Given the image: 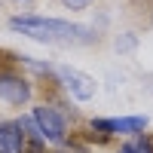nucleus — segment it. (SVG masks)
<instances>
[{"instance_id":"obj_7","label":"nucleus","mask_w":153,"mask_h":153,"mask_svg":"<svg viewBox=\"0 0 153 153\" xmlns=\"http://www.w3.org/2000/svg\"><path fill=\"white\" fill-rule=\"evenodd\" d=\"M120 153H153V141L147 135H135L132 141H126L120 147Z\"/></svg>"},{"instance_id":"obj_4","label":"nucleus","mask_w":153,"mask_h":153,"mask_svg":"<svg viewBox=\"0 0 153 153\" xmlns=\"http://www.w3.org/2000/svg\"><path fill=\"white\" fill-rule=\"evenodd\" d=\"M55 76L65 83V89H68L76 101H89V98H95V80H92L89 74L76 71V68H68V65H58V68H55Z\"/></svg>"},{"instance_id":"obj_8","label":"nucleus","mask_w":153,"mask_h":153,"mask_svg":"<svg viewBox=\"0 0 153 153\" xmlns=\"http://www.w3.org/2000/svg\"><path fill=\"white\" fill-rule=\"evenodd\" d=\"M25 153H46L43 141H25Z\"/></svg>"},{"instance_id":"obj_5","label":"nucleus","mask_w":153,"mask_h":153,"mask_svg":"<svg viewBox=\"0 0 153 153\" xmlns=\"http://www.w3.org/2000/svg\"><path fill=\"white\" fill-rule=\"evenodd\" d=\"M0 98L12 107H22L31 101V83L12 71H0Z\"/></svg>"},{"instance_id":"obj_6","label":"nucleus","mask_w":153,"mask_h":153,"mask_svg":"<svg viewBox=\"0 0 153 153\" xmlns=\"http://www.w3.org/2000/svg\"><path fill=\"white\" fill-rule=\"evenodd\" d=\"M0 153H25V129L19 120L0 123Z\"/></svg>"},{"instance_id":"obj_3","label":"nucleus","mask_w":153,"mask_h":153,"mask_svg":"<svg viewBox=\"0 0 153 153\" xmlns=\"http://www.w3.org/2000/svg\"><path fill=\"white\" fill-rule=\"evenodd\" d=\"M92 132H101V138H113V135H144L147 129V117H120V120H92L89 123Z\"/></svg>"},{"instance_id":"obj_1","label":"nucleus","mask_w":153,"mask_h":153,"mask_svg":"<svg viewBox=\"0 0 153 153\" xmlns=\"http://www.w3.org/2000/svg\"><path fill=\"white\" fill-rule=\"evenodd\" d=\"M9 28L40 43H58V46H86L95 40V31L86 25H74L65 19H43V16H12Z\"/></svg>"},{"instance_id":"obj_2","label":"nucleus","mask_w":153,"mask_h":153,"mask_svg":"<svg viewBox=\"0 0 153 153\" xmlns=\"http://www.w3.org/2000/svg\"><path fill=\"white\" fill-rule=\"evenodd\" d=\"M31 117H34L37 126H40L43 141H49V144H68V123H65V117L58 113V107L40 104V107L31 110Z\"/></svg>"},{"instance_id":"obj_9","label":"nucleus","mask_w":153,"mask_h":153,"mask_svg":"<svg viewBox=\"0 0 153 153\" xmlns=\"http://www.w3.org/2000/svg\"><path fill=\"white\" fill-rule=\"evenodd\" d=\"M89 3H92V0H65V6H71V9H83Z\"/></svg>"}]
</instances>
